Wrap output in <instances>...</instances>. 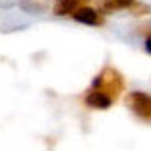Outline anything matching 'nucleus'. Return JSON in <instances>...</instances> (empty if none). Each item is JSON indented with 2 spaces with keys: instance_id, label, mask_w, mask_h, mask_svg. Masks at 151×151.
Returning <instances> with one entry per match:
<instances>
[{
  "instance_id": "f257e3e1",
  "label": "nucleus",
  "mask_w": 151,
  "mask_h": 151,
  "mask_svg": "<svg viewBox=\"0 0 151 151\" xmlns=\"http://www.w3.org/2000/svg\"><path fill=\"white\" fill-rule=\"evenodd\" d=\"M93 89H99V91L107 93L113 101H115L117 97L125 91V79H123V75H121L117 69L105 67V69L97 75V79L93 81Z\"/></svg>"
},
{
  "instance_id": "f03ea898",
  "label": "nucleus",
  "mask_w": 151,
  "mask_h": 151,
  "mask_svg": "<svg viewBox=\"0 0 151 151\" xmlns=\"http://www.w3.org/2000/svg\"><path fill=\"white\" fill-rule=\"evenodd\" d=\"M127 107L139 117L141 121L151 123V95H145L141 91H133L127 95Z\"/></svg>"
},
{
  "instance_id": "7ed1b4c3",
  "label": "nucleus",
  "mask_w": 151,
  "mask_h": 151,
  "mask_svg": "<svg viewBox=\"0 0 151 151\" xmlns=\"http://www.w3.org/2000/svg\"><path fill=\"white\" fill-rule=\"evenodd\" d=\"M85 103L89 105L91 109H109L113 105V99L107 93L99 91V89H91L87 93V97H85Z\"/></svg>"
},
{
  "instance_id": "20e7f679",
  "label": "nucleus",
  "mask_w": 151,
  "mask_h": 151,
  "mask_svg": "<svg viewBox=\"0 0 151 151\" xmlns=\"http://www.w3.org/2000/svg\"><path fill=\"white\" fill-rule=\"evenodd\" d=\"M73 18H75L77 22L91 24V26H95V24H99V22H101V18H99V12L93 10V8H89V6H81L79 10L73 14Z\"/></svg>"
},
{
  "instance_id": "39448f33",
  "label": "nucleus",
  "mask_w": 151,
  "mask_h": 151,
  "mask_svg": "<svg viewBox=\"0 0 151 151\" xmlns=\"http://www.w3.org/2000/svg\"><path fill=\"white\" fill-rule=\"evenodd\" d=\"M83 2H85V0H57L55 6H52V10H55V14H58V16L75 14V12L83 6Z\"/></svg>"
},
{
  "instance_id": "423d86ee",
  "label": "nucleus",
  "mask_w": 151,
  "mask_h": 151,
  "mask_svg": "<svg viewBox=\"0 0 151 151\" xmlns=\"http://www.w3.org/2000/svg\"><path fill=\"white\" fill-rule=\"evenodd\" d=\"M135 4V0H103L101 6L103 10H123V8H131Z\"/></svg>"
},
{
  "instance_id": "0eeeda50",
  "label": "nucleus",
  "mask_w": 151,
  "mask_h": 151,
  "mask_svg": "<svg viewBox=\"0 0 151 151\" xmlns=\"http://www.w3.org/2000/svg\"><path fill=\"white\" fill-rule=\"evenodd\" d=\"M145 48H147V52H151V36L145 40Z\"/></svg>"
}]
</instances>
